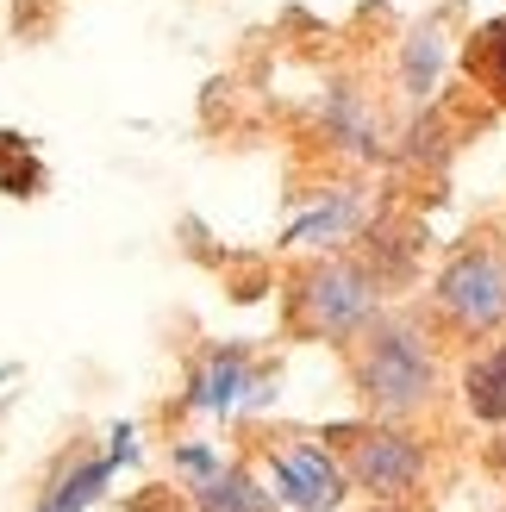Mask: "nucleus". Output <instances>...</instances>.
Instances as JSON below:
<instances>
[{
	"instance_id": "nucleus-1",
	"label": "nucleus",
	"mask_w": 506,
	"mask_h": 512,
	"mask_svg": "<svg viewBox=\"0 0 506 512\" xmlns=\"http://www.w3.org/2000/svg\"><path fill=\"white\" fill-rule=\"evenodd\" d=\"M432 350L413 325H375L369 344L357 350V388L375 413H413L432 400Z\"/></svg>"
},
{
	"instance_id": "nucleus-2",
	"label": "nucleus",
	"mask_w": 506,
	"mask_h": 512,
	"mask_svg": "<svg viewBox=\"0 0 506 512\" xmlns=\"http://www.w3.org/2000/svg\"><path fill=\"white\" fill-rule=\"evenodd\" d=\"M438 306L450 319H457L463 331H488L506 319V263L488 250H469L457 256L444 275H438Z\"/></svg>"
},
{
	"instance_id": "nucleus-3",
	"label": "nucleus",
	"mask_w": 506,
	"mask_h": 512,
	"mask_svg": "<svg viewBox=\"0 0 506 512\" xmlns=\"http://www.w3.org/2000/svg\"><path fill=\"white\" fill-rule=\"evenodd\" d=\"M300 319H307L313 331H332V338H344V331H357L369 319V306H375V288H369V275L357 263H319L307 281H300Z\"/></svg>"
},
{
	"instance_id": "nucleus-4",
	"label": "nucleus",
	"mask_w": 506,
	"mask_h": 512,
	"mask_svg": "<svg viewBox=\"0 0 506 512\" xmlns=\"http://www.w3.org/2000/svg\"><path fill=\"white\" fill-rule=\"evenodd\" d=\"M425 469V450L400 431H369V438L350 444V481L363 494H407Z\"/></svg>"
},
{
	"instance_id": "nucleus-5",
	"label": "nucleus",
	"mask_w": 506,
	"mask_h": 512,
	"mask_svg": "<svg viewBox=\"0 0 506 512\" xmlns=\"http://www.w3.org/2000/svg\"><path fill=\"white\" fill-rule=\"evenodd\" d=\"M275 488L288 494V506L300 512H325V506H338V469H332V456L313 450V444H300L288 456H275Z\"/></svg>"
},
{
	"instance_id": "nucleus-6",
	"label": "nucleus",
	"mask_w": 506,
	"mask_h": 512,
	"mask_svg": "<svg viewBox=\"0 0 506 512\" xmlns=\"http://www.w3.org/2000/svg\"><path fill=\"white\" fill-rule=\"evenodd\" d=\"M238 394H244V350H213L194 381V406L225 413V406H238Z\"/></svg>"
},
{
	"instance_id": "nucleus-7",
	"label": "nucleus",
	"mask_w": 506,
	"mask_h": 512,
	"mask_svg": "<svg viewBox=\"0 0 506 512\" xmlns=\"http://www.w3.org/2000/svg\"><path fill=\"white\" fill-rule=\"evenodd\" d=\"M463 394H469V413L475 419H506V350H488L482 363H469L463 375Z\"/></svg>"
},
{
	"instance_id": "nucleus-8",
	"label": "nucleus",
	"mask_w": 506,
	"mask_h": 512,
	"mask_svg": "<svg viewBox=\"0 0 506 512\" xmlns=\"http://www.w3.org/2000/svg\"><path fill=\"white\" fill-rule=\"evenodd\" d=\"M194 500H200V512H269V494H257L238 469H213L194 488Z\"/></svg>"
},
{
	"instance_id": "nucleus-9",
	"label": "nucleus",
	"mask_w": 506,
	"mask_h": 512,
	"mask_svg": "<svg viewBox=\"0 0 506 512\" xmlns=\"http://www.w3.org/2000/svg\"><path fill=\"white\" fill-rule=\"evenodd\" d=\"M325 132L344 138L357 157H375V150H382V144H375V132H369V119H363V100L350 94V88H332V94H325Z\"/></svg>"
},
{
	"instance_id": "nucleus-10",
	"label": "nucleus",
	"mask_w": 506,
	"mask_h": 512,
	"mask_svg": "<svg viewBox=\"0 0 506 512\" xmlns=\"http://www.w3.org/2000/svg\"><path fill=\"white\" fill-rule=\"evenodd\" d=\"M438 63H444V38H438V25H419V32L407 38V94H413V100L432 94Z\"/></svg>"
},
{
	"instance_id": "nucleus-11",
	"label": "nucleus",
	"mask_w": 506,
	"mask_h": 512,
	"mask_svg": "<svg viewBox=\"0 0 506 512\" xmlns=\"http://www.w3.org/2000/svg\"><path fill=\"white\" fill-rule=\"evenodd\" d=\"M107 475H113V456H107V463H82L75 475H63V488L50 494L38 512H82V506H88L100 488H107Z\"/></svg>"
},
{
	"instance_id": "nucleus-12",
	"label": "nucleus",
	"mask_w": 506,
	"mask_h": 512,
	"mask_svg": "<svg viewBox=\"0 0 506 512\" xmlns=\"http://www.w3.org/2000/svg\"><path fill=\"white\" fill-rule=\"evenodd\" d=\"M475 69H482V82L506 100V13L488 25L482 38H475Z\"/></svg>"
},
{
	"instance_id": "nucleus-13",
	"label": "nucleus",
	"mask_w": 506,
	"mask_h": 512,
	"mask_svg": "<svg viewBox=\"0 0 506 512\" xmlns=\"http://www.w3.org/2000/svg\"><path fill=\"white\" fill-rule=\"evenodd\" d=\"M350 213H357V200H350V194H338L332 207H319L313 219H300V225H294V238H338L344 225H350Z\"/></svg>"
},
{
	"instance_id": "nucleus-14",
	"label": "nucleus",
	"mask_w": 506,
	"mask_h": 512,
	"mask_svg": "<svg viewBox=\"0 0 506 512\" xmlns=\"http://www.w3.org/2000/svg\"><path fill=\"white\" fill-rule=\"evenodd\" d=\"M182 469H194V475H213L219 463H213V450H200V444H188V450H182Z\"/></svg>"
},
{
	"instance_id": "nucleus-15",
	"label": "nucleus",
	"mask_w": 506,
	"mask_h": 512,
	"mask_svg": "<svg viewBox=\"0 0 506 512\" xmlns=\"http://www.w3.org/2000/svg\"><path fill=\"white\" fill-rule=\"evenodd\" d=\"M132 456H138V444H132V425H119V431H113V463H132Z\"/></svg>"
},
{
	"instance_id": "nucleus-16",
	"label": "nucleus",
	"mask_w": 506,
	"mask_h": 512,
	"mask_svg": "<svg viewBox=\"0 0 506 512\" xmlns=\"http://www.w3.org/2000/svg\"><path fill=\"white\" fill-rule=\"evenodd\" d=\"M375 512H394V506H375Z\"/></svg>"
}]
</instances>
